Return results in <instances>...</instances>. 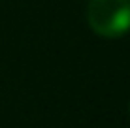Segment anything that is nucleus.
<instances>
[{
  "label": "nucleus",
  "instance_id": "f257e3e1",
  "mask_svg": "<svg viewBox=\"0 0 130 128\" xmlns=\"http://www.w3.org/2000/svg\"><path fill=\"white\" fill-rule=\"evenodd\" d=\"M89 26L102 38H121L130 32V0H91Z\"/></svg>",
  "mask_w": 130,
  "mask_h": 128
}]
</instances>
